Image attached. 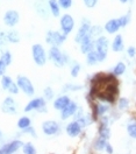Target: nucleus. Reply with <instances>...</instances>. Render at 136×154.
<instances>
[{
    "label": "nucleus",
    "mask_w": 136,
    "mask_h": 154,
    "mask_svg": "<svg viewBox=\"0 0 136 154\" xmlns=\"http://www.w3.org/2000/svg\"><path fill=\"white\" fill-rule=\"evenodd\" d=\"M48 60L51 61L55 64V67L57 68L65 67L71 62L70 55L67 51H62L61 48L57 46H50L48 50Z\"/></svg>",
    "instance_id": "obj_1"
},
{
    "label": "nucleus",
    "mask_w": 136,
    "mask_h": 154,
    "mask_svg": "<svg viewBox=\"0 0 136 154\" xmlns=\"http://www.w3.org/2000/svg\"><path fill=\"white\" fill-rule=\"evenodd\" d=\"M39 112V113H46L48 112V107H47V100L44 99V97H33L29 102L25 105L23 107V112L25 113H29V112Z\"/></svg>",
    "instance_id": "obj_2"
},
{
    "label": "nucleus",
    "mask_w": 136,
    "mask_h": 154,
    "mask_svg": "<svg viewBox=\"0 0 136 154\" xmlns=\"http://www.w3.org/2000/svg\"><path fill=\"white\" fill-rule=\"evenodd\" d=\"M31 57L37 67H43L48 62V51L41 43H34L31 46Z\"/></svg>",
    "instance_id": "obj_3"
},
{
    "label": "nucleus",
    "mask_w": 136,
    "mask_h": 154,
    "mask_svg": "<svg viewBox=\"0 0 136 154\" xmlns=\"http://www.w3.org/2000/svg\"><path fill=\"white\" fill-rule=\"evenodd\" d=\"M94 50L97 51L99 63L104 62L107 58L108 50H109V40L105 35H101L94 40Z\"/></svg>",
    "instance_id": "obj_4"
},
{
    "label": "nucleus",
    "mask_w": 136,
    "mask_h": 154,
    "mask_svg": "<svg viewBox=\"0 0 136 154\" xmlns=\"http://www.w3.org/2000/svg\"><path fill=\"white\" fill-rule=\"evenodd\" d=\"M20 91L27 97H33L35 95V88L33 82L30 81L29 77L25 76V75H19L15 79Z\"/></svg>",
    "instance_id": "obj_5"
},
{
    "label": "nucleus",
    "mask_w": 136,
    "mask_h": 154,
    "mask_svg": "<svg viewBox=\"0 0 136 154\" xmlns=\"http://www.w3.org/2000/svg\"><path fill=\"white\" fill-rule=\"evenodd\" d=\"M68 35H65L64 33H62L61 30H51L49 29L46 33V43L49 46H57L61 47L65 41H67Z\"/></svg>",
    "instance_id": "obj_6"
},
{
    "label": "nucleus",
    "mask_w": 136,
    "mask_h": 154,
    "mask_svg": "<svg viewBox=\"0 0 136 154\" xmlns=\"http://www.w3.org/2000/svg\"><path fill=\"white\" fill-rule=\"evenodd\" d=\"M41 130L43 132V134L47 137H57L62 132V126L57 120H44L41 125Z\"/></svg>",
    "instance_id": "obj_7"
},
{
    "label": "nucleus",
    "mask_w": 136,
    "mask_h": 154,
    "mask_svg": "<svg viewBox=\"0 0 136 154\" xmlns=\"http://www.w3.org/2000/svg\"><path fill=\"white\" fill-rule=\"evenodd\" d=\"M75 26H76V21L71 14L64 13L59 17V29L65 35H70L73 32Z\"/></svg>",
    "instance_id": "obj_8"
},
{
    "label": "nucleus",
    "mask_w": 136,
    "mask_h": 154,
    "mask_svg": "<svg viewBox=\"0 0 136 154\" xmlns=\"http://www.w3.org/2000/svg\"><path fill=\"white\" fill-rule=\"evenodd\" d=\"M0 85H1V89L4 91H7L12 96H15V95L20 94V89L16 84V82L6 74L2 77H0Z\"/></svg>",
    "instance_id": "obj_9"
},
{
    "label": "nucleus",
    "mask_w": 136,
    "mask_h": 154,
    "mask_svg": "<svg viewBox=\"0 0 136 154\" xmlns=\"http://www.w3.org/2000/svg\"><path fill=\"white\" fill-rule=\"evenodd\" d=\"M91 26H92V23H91V21H90L87 18H83V19H81L80 25H79L77 32H76V35H75V42H76L77 45H79V43L90 34Z\"/></svg>",
    "instance_id": "obj_10"
},
{
    "label": "nucleus",
    "mask_w": 136,
    "mask_h": 154,
    "mask_svg": "<svg viewBox=\"0 0 136 154\" xmlns=\"http://www.w3.org/2000/svg\"><path fill=\"white\" fill-rule=\"evenodd\" d=\"M23 146V141L21 139H13L8 143L4 144L0 147L2 154H16Z\"/></svg>",
    "instance_id": "obj_11"
},
{
    "label": "nucleus",
    "mask_w": 136,
    "mask_h": 154,
    "mask_svg": "<svg viewBox=\"0 0 136 154\" xmlns=\"http://www.w3.org/2000/svg\"><path fill=\"white\" fill-rule=\"evenodd\" d=\"M2 21H4V25L5 26H7L10 28H14L20 22V13L16 10L6 11L4 13Z\"/></svg>",
    "instance_id": "obj_12"
},
{
    "label": "nucleus",
    "mask_w": 136,
    "mask_h": 154,
    "mask_svg": "<svg viewBox=\"0 0 136 154\" xmlns=\"http://www.w3.org/2000/svg\"><path fill=\"white\" fill-rule=\"evenodd\" d=\"M1 111L5 115L15 116L18 113V106H16V102L13 98V96L5 97V99L1 103Z\"/></svg>",
    "instance_id": "obj_13"
},
{
    "label": "nucleus",
    "mask_w": 136,
    "mask_h": 154,
    "mask_svg": "<svg viewBox=\"0 0 136 154\" xmlns=\"http://www.w3.org/2000/svg\"><path fill=\"white\" fill-rule=\"evenodd\" d=\"M78 107H79V104H78L76 100H71L68 104V106H65L61 112H59V117H61V120L65 122V120H69L71 118H73L76 112H77Z\"/></svg>",
    "instance_id": "obj_14"
},
{
    "label": "nucleus",
    "mask_w": 136,
    "mask_h": 154,
    "mask_svg": "<svg viewBox=\"0 0 136 154\" xmlns=\"http://www.w3.org/2000/svg\"><path fill=\"white\" fill-rule=\"evenodd\" d=\"M65 133L68 137L70 138H72V139H75V138H78L79 135L83 133V128H81V126L79 125V123H78L77 120H71L70 123L67 124L65 126Z\"/></svg>",
    "instance_id": "obj_15"
},
{
    "label": "nucleus",
    "mask_w": 136,
    "mask_h": 154,
    "mask_svg": "<svg viewBox=\"0 0 136 154\" xmlns=\"http://www.w3.org/2000/svg\"><path fill=\"white\" fill-rule=\"evenodd\" d=\"M72 99L70 98V96H68L67 94H62L58 97H56L54 100H52V107L56 110V111H62L65 106H68V104L71 102Z\"/></svg>",
    "instance_id": "obj_16"
},
{
    "label": "nucleus",
    "mask_w": 136,
    "mask_h": 154,
    "mask_svg": "<svg viewBox=\"0 0 136 154\" xmlns=\"http://www.w3.org/2000/svg\"><path fill=\"white\" fill-rule=\"evenodd\" d=\"M79 50L84 55H86L87 53L94 50V38H92V36L90 34L79 43Z\"/></svg>",
    "instance_id": "obj_17"
},
{
    "label": "nucleus",
    "mask_w": 136,
    "mask_h": 154,
    "mask_svg": "<svg viewBox=\"0 0 136 154\" xmlns=\"http://www.w3.org/2000/svg\"><path fill=\"white\" fill-rule=\"evenodd\" d=\"M120 29H121V26H120V23H119V21H117V18L109 19L106 23H105V26H104V30L106 32L107 34H111V35L117 34V32H119Z\"/></svg>",
    "instance_id": "obj_18"
},
{
    "label": "nucleus",
    "mask_w": 136,
    "mask_h": 154,
    "mask_svg": "<svg viewBox=\"0 0 136 154\" xmlns=\"http://www.w3.org/2000/svg\"><path fill=\"white\" fill-rule=\"evenodd\" d=\"M111 49L114 53H122L125 50V41L121 34H115V36L111 43Z\"/></svg>",
    "instance_id": "obj_19"
},
{
    "label": "nucleus",
    "mask_w": 136,
    "mask_h": 154,
    "mask_svg": "<svg viewBox=\"0 0 136 154\" xmlns=\"http://www.w3.org/2000/svg\"><path fill=\"white\" fill-rule=\"evenodd\" d=\"M35 10L37 12V14L42 18H47L48 14L50 13L48 7V2L46 4L43 0H37V2L35 4Z\"/></svg>",
    "instance_id": "obj_20"
},
{
    "label": "nucleus",
    "mask_w": 136,
    "mask_h": 154,
    "mask_svg": "<svg viewBox=\"0 0 136 154\" xmlns=\"http://www.w3.org/2000/svg\"><path fill=\"white\" fill-rule=\"evenodd\" d=\"M47 2H48V7H49L50 14H51L54 18H59V17L62 15V14H61L62 8L59 7L58 1H57V0H48Z\"/></svg>",
    "instance_id": "obj_21"
},
{
    "label": "nucleus",
    "mask_w": 136,
    "mask_h": 154,
    "mask_svg": "<svg viewBox=\"0 0 136 154\" xmlns=\"http://www.w3.org/2000/svg\"><path fill=\"white\" fill-rule=\"evenodd\" d=\"M6 38H7V42L10 45H16L21 41V35L16 29H10L6 32Z\"/></svg>",
    "instance_id": "obj_22"
},
{
    "label": "nucleus",
    "mask_w": 136,
    "mask_h": 154,
    "mask_svg": "<svg viewBox=\"0 0 136 154\" xmlns=\"http://www.w3.org/2000/svg\"><path fill=\"white\" fill-rule=\"evenodd\" d=\"M98 135L99 137H102L105 139H109L111 138V127L108 124H104V123H99V126H98Z\"/></svg>",
    "instance_id": "obj_23"
},
{
    "label": "nucleus",
    "mask_w": 136,
    "mask_h": 154,
    "mask_svg": "<svg viewBox=\"0 0 136 154\" xmlns=\"http://www.w3.org/2000/svg\"><path fill=\"white\" fill-rule=\"evenodd\" d=\"M107 143H108L107 139L98 135L97 138L94 139V141H93V149L97 151V152H102V151H105V147H106Z\"/></svg>",
    "instance_id": "obj_24"
},
{
    "label": "nucleus",
    "mask_w": 136,
    "mask_h": 154,
    "mask_svg": "<svg viewBox=\"0 0 136 154\" xmlns=\"http://www.w3.org/2000/svg\"><path fill=\"white\" fill-rule=\"evenodd\" d=\"M0 60H1V62H2L5 66L10 67V64H12V62H13L12 51H10V49H4V50L0 53Z\"/></svg>",
    "instance_id": "obj_25"
},
{
    "label": "nucleus",
    "mask_w": 136,
    "mask_h": 154,
    "mask_svg": "<svg viewBox=\"0 0 136 154\" xmlns=\"http://www.w3.org/2000/svg\"><path fill=\"white\" fill-rule=\"evenodd\" d=\"M84 85L81 84H75V83H67L62 87V94H68V92H76V91H80L83 90Z\"/></svg>",
    "instance_id": "obj_26"
},
{
    "label": "nucleus",
    "mask_w": 136,
    "mask_h": 154,
    "mask_svg": "<svg viewBox=\"0 0 136 154\" xmlns=\"http://www.w3.org/2000/svg\"><path fill=\"white\" fill-rule=\"evenodd\" d=\"M127 70V64L123 62V61H120V62H117V64L113 67L112 69V74L114 75V76H122L125 72H126Z\"/></svg>",
    "instance_id": "obj_27"
},
{
    "label": "nucleus",
    "mask_w": 136,
    "mask_h": 154,
    "mask_svg": "<svg viewBox=\"0 0 136 154\" xmlns=\"http://www.w3.org/2000/svg\"><path fill=\"white\" fill-rule=\"evenodd\" d=\"M77 122L79 123V125L81 126V128H83V130H84V128H86V127H88L91 124H93V123H94V120H93V118H92L91 112H90V113H86V112H85V115L83 116V117H80Z\"/></svg>",
    "instance_id": "obj_28"
},
{
    "label": "nucleus",
    "mask_w": 136,
    "mask_h": 154,
    "mask_svg": "<svg viewBox=\"0 0 136 154\" xmlns=\"http://www.w3.org/2000/svg\"><path fill=\"white\" fill-rule=\"evenodd\" d=\"M70 75L71 77H73V78H76L78 77V75L80 74V71H81V66H80V63L76 61V60H71V62H70Z\"/></svg>",
    "instance_id": "obj_29"
},
{
    "label": "nucleus",
    "mask_w": 136,
    "mask_h": 154,
    "mask_svg": "<svg viewBox=\"0 0 136 154\" xmlns=\"http://www.w3.org/2000/svg\"><path fill=\"white\" fill-rule=\"evenodd\" d=\"M16 126H18V128H19L20 131H22V130H25V128L31 126V119H30V117H28V116H21L19 119H18V122H16Z\"/></svg>",
    "instance_id": "obj_30"
},
{
    "label": "nucleus",
    "mask_w": 136,
    "mask_h": 154,
    "mask_svg": "<svg viewBox=\"0 0 136 154\" xmlns=\"http://www.w3.org/2000/svg\"><path fill=\"white\" fill-rule=\"evenodd\" d=\"M85 61H86V64L90 66V67H93V66H97L99 63V57H98V54L96 50H92L86 54V57H85Z\"/></svg>",
    "instance_id": "obj_31"
},
{
    "label": "nucleus",
    "mask_w": 136,
    "mask_h": 154,
    "mask_svg": "<svg viewBox=\"0 0 136 154\" xmlns=\"http://www.w3.org/2000/svg\"><path fill=\"white\" fill-rule=\"evenodd\" d=\"M129 106H130V102H129V99L126 98V97H120V98H117V107L119 111H127L128 109H129Z\"/></svg>",
    "instance_id": "obj_32"
},
{
    "label": "nucleus",
    "mask_w": 136,
    "mask_h": 154,
    "mask_svg": "<svg viewBox=\"0 0 136 154\" xmlns=\"http://www.w3.org/2000/svg\"><path fill=\"white\" fill-rule=\"evenodd\" d=\"M105 30H104V27H101L100 25H92L91 26V29H90V35L92 36V38H98L99 36H101V35H104L102 33H104Z\"/></svg>",
    "instance_id": "obj_33"
},
{
    "label": "nucleus",
    "mask_w": 136,
    "mask_h": 154,
    "mask_svg": "<svg viewBox=\"0 0 136 154\" xmlns=\"http://www.w3.org/2000/svg\"><path fill=\"white\" fill-rule=\"evenodd\" d=\"M117 21H119V23H120L121 28L127 27V26L130 23V21H132V11H128L126 14H123V15L119 17V18H117Z\"/></svg>",
    "instance_id": "obj_34"
},
{
    "label": "nucleus",
    "mask_w": 136,
    "mask_h": 154,
    "mask_svg": "<svg viewBox=\"0 0 136 154\" xmlns=\"http://www.w3.org/2000/svg\"><path fill=\"white\" fill-rule=\"evenodd\" d=\"M21 152H22V154H37V148L34 146L33 143L27 141V143H23Z\"/></svg>",
    "instance_id": "obj_35"
},
{
    "label": "nucleus",
    "mask_w": 136,
    "mask_h": 154,
    "mask_svg": "<svg viewBox=\"0 0 136 154\" xmlns=\"http://www.w3.org/2000/svg\"><path fill=\"white\" fill-rule=\"evenodd\" d=\"M43 97L47 102H50V100H54L55 98V91L51 87H46L43 89Z\"/></svg>",
    "instance_id": "obj_36"
},
{
    "label": "nucleus",
    "mask_w": 136,
    "mask_h": 154,
    "mask_svg": "<svg viewBox=\"0 0 136 154\" xmlns=\"http://www.w3.org/2000/svg\"><path fill=\"white\" fill-rule=\"evenodd\" d=\"M127 133L130 138L136 139V120L135 122H130L127 125Z\"/></svg>",
    "instance_id": "obj_37"
},
{
    "label": "nucleus",
    "mask_w": 136,
    "mask_h": 154,
    "mask_svg": "<svg viewBox=\"0 0 136 154\" xmlns=\"http://www.w3.org/2000/svg\"><path fill=\"white\" fill-rule=\"evenodd\" d=\"M21 134H25V135H30L31 138H37V133H36V130L33 127V125L25 128L21 131Z\"/></svg>",
    "instance_id": "obj_38"
},
{
    "label": "nucleus",
    "mask_w": 136,
    "mask_h": 154,
    "mask_svg": "<svg viewBox=\"0 0 136 154\" xmlns=\"http://www.w3.org/2000/svg\"><path fill=\"white\" fill-rule=\"evenodd\" d=\"M57 1L62 10H70L73 5V0H57Z\"/></svg>",
    "instance_id": "obj_39"
},
{
    "label": "nucleus",
    "mask_w": 136,
    "mask_h": 154,
    "mask_svg": "<svg viewBox=\"0 0 136 154\" xmlns=\"http://www.w3.org/2000/svg\"><path fill=\"white\" fill-rule=\"evenodd\" d=\"M7 43L8 42H7V38H6V32L0 30V53L4 50Z\"/></svg>",
    "instance_id": "obj_40"
},
{
    "label": "nucleus",
    "mask_w": 136,
    "mask_h": 154,
    "mask_svg": "<svg viewBox=\"0 0 136 154\" xmlns=\"http://www.w3.org/2000/svg\"><path fill=\"white\" fill-rule=\"evenodd\" d=\"M127 56L129 58H135L136 57V47L134 46H129L127 48Z\"/></svg>",
    "instance_id": "obj_41"
},
{
    "label": "nucleus",
    "mask_w": 136,
    "mask_h": 154,
    "mask_svg": "<svg viewBox=\"0 0 136 154\" xmlns=\"http://www.w3.org/2000/svg\"><path fill=\"white\" fill-rule=\"evenodd\" d=\"M99 0H83V4L87 7V8H94L98 5Z\"/></svg>",
    "instance_id": "obj_42"
},
{
    "label": "nucleus",
    "mask_w": 136,
    "mask_h": 154,
    "mask_svg": "<svg viewBox=\"0 0 136 154\" xmlns=\"http://www.w3.org/2000/svg\"><path fill=\"white\" fill-rule=\"evenodd\" d=\"M85 115V111H84V109L81 107V106H79L77 110V112H76V115H75V117H73V119L75 120H78L80 117H83V116Z\"/></svg>",
    "instance_id": "obj_43"
},
{
    "label": "nucleus",
    "mask_w": 136,
    "mask_h": 154,
    "mask_svg": "<svg viewBox=\"0 0 136 154\" xmlns=\"http://www.w3.org/2000/svg\"><path fill=\"white\" fill-rule=\"evenodd\" d=\"M6 70H7V66H5L1 60H0V77H2L5 74H6Z\"/></svg>",
    "instance_id": "obj_44"
},
{
    "label": "nucleus",
    "mask_w": 136,
    "mask_h": 154,
    "mask_svg": "<svg viewBox=\"0 0 136 154\" xmlns=\"http://www.w3.org/2000/svg\"><path fill=\"white\" fill-rule=\"evenodd\" d=\"M105 151H106L107 154H113V153H114V148H113V146L109 144V143H107L106 147H105Z\"/></svg>",
    "instance_id": "obj_45"
},
{
    "label": "nucleus",
    "mask_w": 136,
    "mask_h": 154,
    "mask_svg": "<svg viewBox=\"0 0 136 154\" xmlns=\"http://www.w3.org/2000/svg\"><path fill=\"white\" fill-rule=\"evenodd\" d=\"M121 4H128V2H130V1H133V0H119Z\"/></svg>",
    "instance_id": "obj_46"
},
{
    "label": "nucleus",
    "mask_w": 136,
    "mask_h": 154,
    "mask_svg": "<svg viewBox=\"0 0 136 154\" xmlns=\"http://www.w3.org/2000/svg\"><path fill=\"white\" fill-rule=\"evenodd\" d=\"M2 138V132H1V130H0V139Z\"/></svg>",
    "instance_id": "obj_47"
}]
</instances>
